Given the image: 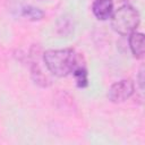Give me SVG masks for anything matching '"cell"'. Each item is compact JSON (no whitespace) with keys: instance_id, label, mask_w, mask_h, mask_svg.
I'll return each instance as SVG.
<instances>
[{"instance_id":"cell-5","label":"cell","mask_w":145,"mask_h":145,"mask_svg":"<svg viewBox=\"0 0 145 145\" xmlns=\"http://www.w3.org/2000/svg\"><path fill=\"white\" fill-rule=\"evenodd\" d=\"M129 48L131 53L136 58H143L144 56V35L136 31L129 34Z\"/></svg>"},{"instance_id":"cell-6","label":"cell","mask_w":145,"mask_h":145,"mask_svg":"<svg viewBox=\"0 0 145 145\" xmlns=\"http://www.w3.org/2000/svg\"><path fill=\"white\" fill-rule=\"evenodd\" d=\"M72 75L75 77V80H76V84L78 87L83 88V87H86L87 84H88V78H87V70L84 66H77L74 71H72Z\"/></svg>"},{"instance_id":"cell-4","label":"cell","mask_w":145,"mask_h":145,"mask_svg":"<svg viewBox=\"0 0 145 145\" xmlns=\"http://www.w3.org/2000/svg\"><path fill=\"white\" fill-rule=\"evenodd\" d=\"M93 15L100 20H106L111 18L113 14V1L112 0H94L92 5Z\"/></svg>"},{"instance_id":"cell-3","label":"cell","mask_w":145,"mask_h":145,"mask_svg":"<svg viewBox=\"0 0 145 145\" xmlns=\"http://www.w3.org/2000/svg\"><path fill=\"white\" fill-rule=\"evenodd\" d=\"M134 89L131 79H121L111 85L108 91V99L113 103H121L134 94Z\"/></svg>"},{"instance_id":"cell-1","label":"cell","mask_w":145,"mask_h":145,"mask_svg":"<svg viewBox=\"0 0 145 145\" xmlns=\"http://www.w3.org/2000/svg\"><path fill=\"white\" fill-rule=\"evenodd\" d=\"M43 61L48 70L58 77H66L79 66L78 57L72 49L48 50L43 53Z\"/></svg>"},{"instance_id":"cell-7","label":"cell","mask_w":145,"mask_h":145,"mask_svg":"<svg viewBox=\"0 0 145 145\" xmlns=\"http://www.w3.org/2000/svg\"><path fill=\"white\" fill-rule=\"evenodd\" d=\"M22 16L29 20H40L44 17V12L33 6H26L22 9Z\"/></svg>"},{"instance_id":"cell-2","label":"cell","mask_w":145,"mask_h":145,"mask_svg":"<svg viewBox=\"0 0 145 145\" xmlns=\"http://www.w3.org/2000/svg\"><path fill=\"white\" fill-rule=\"evenodd\" d=\"M140 22L138 11L129 6H121L111 16V26L120 35H129L136 31Z\"/></svg>"}]
</instances>
